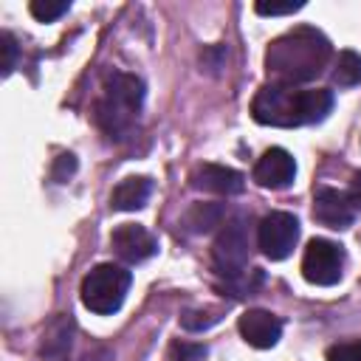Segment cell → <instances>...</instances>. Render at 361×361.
<instances>
[{
	"label": "cell",
	"instance_id": "9",
	"mask_svg": "<svg viewBox=\"0 0 361 361\" xmlns=\"http://www.w3.org/2000/svg\"><path fill=\"white\" fill-rule=\"evenodd\" d=\"M110 245L124 262H144L158 251V237L138 223H121L113 228Z\"/></svg>",
	"mask_w": 361,
	"mask_h": 361
},
{
	"label": "cell",
	"instance_id": "4",
	"mask_svg": "<svg viewBox=\"0 0 361 361\" xmlns=\"http://www.w3.org/2000/svg\"><path fill=\"white\" fill-rule=\"evenodd\" d=\"M248 254H251V223L248 217H231L220 226V234L214 237L212 245V259L214 271L226 276V282L237 290V296L245 293L248 282ZM251 285V282H248Z\"/></svg>",
	"mask_w": 361,
	"mask_h": 361
},
{
	"label": "cell",
	"instance_id": "7",
	"mask_svg": "<svg viewBox=\"0 0 361 361\" xmlns=\"http://www.w3.org/2000/svg\"><path fill=\"white\" fill-rule=\"evenodd\" d=\"M299 220L290 212H271L257 226V245L268 259H285L296 248Z\"/></svg>",
	"mask_w": 361,
	"mask_h": 361
},
{
	"label": "cell",
	"instance_id": "2",
	"mask_svg": "<svg viewBox=\"0 0 361 361\" xmlns=\"http://www.w3.org/2000/svg\"><path fill=\"white\" fill-rule=\"evenodd\" d=\"M333 110V93L327 87L296 90L293 85H262L251 102V116L265 127H302L316 124Z\"/></svg>",
	"mask_w": 361,
	"mask_h": 361
},
{
	"label": "cell",
	"instance_id": "22",
	"mask_svg": "<svg viewBox=\"0 0 361 361\" xmlns=\"http://www.w3.org/2000/svg\"><path fill=\"white\" fill-rule=\"evenodd\" d=\"M347 197H350V203H353V209H355V212H361V172H355V175H353V180H350V192H347Z\"/></svg>",
	"mask_w": 361,
	"mask_h": 361
},
{
	"label": "cell",
	"instance_id": "20",
	"mask_svg": "<svg viewBox=\"0 0 361 361\" xmlns=\"http://www.w3.org/2000/svg\"><path fill=\"white\" fill-rule=\"evenodd\" d=\"M299 8H305V3L299 0V3H257L254 6V11L257 14H262V17H282V14H293V11H299Z\"/></svg>",
	"mask_w": 361,
	"mask_h": 361
},
{
	"label": "cell",
	"instance_id": "16",
	"mask_svg": "<svg viewBox=\"0 0 361 361\" xmlns=\"http://www.w3.org/2000/svg\"><path fill=\"white\" fill-rule=\"evenodd\" d=\"M220 322V310L217 307H197V310H186L180 316V327L183 330H206L212 324Z\"/></svg>",
	"mask_w": 361,
	"mask_h": 361
},
{
	"label": "cell",
	"instance_id": "12",
	"mask_svg": "<svg viewBox=\"0 0 361 361\" xmlns=\"http://www.w3.org/2000/svg\"><path fill=\"white\" fill-rule=\"evenodd\" d=\"M237 327H240V336H243L251 347H257V350L274 347V344L279 341V336H282V322H279L274 313L259 310V307L245 310V313L240 316Z\"/></svg>",
	"mask_w": 361,
	"mask_h": 361
},
{
	"label": "cell",
	"instance_id": "19",
	"mask_svg": "<svg viewBox=\"0 0 361 361\" xmlns=\"http://www.w3.org/2000/svg\"><path fill=\"white\" fill-rule=\"evenodd\" d=\"M327 361H361V338L338 341L327 347Z\"/></svg>",
	"mask_w": 361,
	"mask_h": 361
},
{
	"label": "cell",
	"instance_id": "1",
	"mask_svg": "<svg viewBox=\"0 0 361 361\" xmlns=\"http://www.w3.org/2000/svg\"><path fill=\"white\" fill-rule=\"evenodd\" d=\"M330 39L313 25H296L276 37L265 51V71L276 85L316 79L330 62Z\"/></svg>",
	"mask_w": 361,
	"mask_h": 361
},
{
	"label": "cell",
	"instance_id": "18",
	"mask_svg": "<svg viewBox=\"0 0 361 361\" xmlns=\"http://www.w3.org/2000/svg\"><path fill=\"white\" fill-rule=\"evenodd\" d=\"M209 350L195 341H172L166 350V361H203Z\"/></svg>",
	"mask_w": 361,
	"mask_h": 361
},
{
	"label": "cell",
	"instance_id": "11",
	"mask_svg": "<svg viewBox=\"0 0 361 361\" xmlns=\"http://www.w3.org/2000/svg\"><path fill=\"white\" fill-rule=\"evenodd\" d=\"M189 180H192L195 189H203V192H212V195H226V197L243 192V186H245L243 172H237L231 166H223V164H200V166L192 169Z\"/></svg>",
	"mask_w": 361,
	"mask_h": 361
},
{
	"label": "cell",
	"instance_id": "17",
	"mask_svg": "<svg viewBox=\"0 0 361 361\" xmlns=\"http://www.w3.org/2000/svg\"><path fill=\"white\" fill-rule=\"evenodd\" d=\"M28 8H31V14H34L39 23H54V20H59L62 14H68L71 3H68V0H34Z\"/></svg>",
	"mask_w": 361,
	"mask_h": 361
},
{
	"label": "cell",
	"instance_id": "13",
	"mask_svg": "<svg viewBox=\"0 0 361 361\" xmlns=\"http://www.w3.org/2000/svg\"><path fill=\"white\" fill-rule=\"evenodd\" d=\"M149 192H152V180L149 178L130 175V178L116 183V189L110 195V206L116 212H135V209H141L149 200Z\"/></svg>",
	"mask_w": 361,
	"mask_h": 361
},
{
	"label": "cell",
	"instance_id": "15",
	"mask_svg": "<svg viewBox=\"0 0 361 361\" xmlns=\"http://www.w3.org/2000/svg\"><path fill=\"white\" fill-rule=\"evenodd\" d=\"M220 217H223V209L217 203H197L186 214V223L192 231H209L212 226H223Z\"/></svg>",
	"mask_w": 361,
	"mask_h": 361
},
{
	"label": "cell",
	"instance_id": "21",
	"mask_svg": "<svg viewBox=\"0 0 361 361\" xmlns=\"http://www.w3.org/2000/svg\"><path fill=\"white\" fill-rule=\"evenodd\" d=\"M3 51H6V59H3V76H8L11 71H14V65H17V42H14V37L6 31L3 37Z\"/></svg>",
	"mask_w": 361,
	"mask_h": 361
},
{
	"label": "cell",
	"instance_id": "8",
	"mask_svg": "<svg viewBox=\"0 0 361 361\" xmlns=\"http://www.w3.org/2000/svg\"><path fill=\"white\" fill-rule=\"evenodd\" d=\"M355 217V209L347 197V192H338L333 186H316L313 189V220L327 228H350Z\"/></svg>",
	"mask_w": 361,
	"mask_h": 361
},
{
	"label": "cell",
	"instance_id": "6",
	"mask_svg": "<svg viewBox=\"0 0 361 361\" xmlns=\"http://www.w3.org/2000/svg\"><path fill=\"white\" fill-rule=\"evenodd\" d=\"M341 274H344V248L324 237L310 240L302 254V276L310 285L330 288L341 279Z\"/></svg>",
	"mask_w": 361,
	"mask_h": 361
},
{
	"label": "cell",
	"instance_id": "10",
	"mask_svg": "<svg viewBox=\"0 0 361 361\" xmlns=\"http://www.w3.org/2000/svg\"><path fill=\"white\" fill-rule=\"evenodd\" d=\"M293 178H296V161L282 147L265 149L254 166V180L262 189H288L293 183Z\"/></svg>",
	"mask_w": 361,
	"mask_h": 361
},
{
	"label": "cell",
	"instance_id": "14",
	"mask_svg": "<svg viewBox=\"0 0 361 361\" xmlns=\"http://www.w3.org/2000/svg\"><path fill=\"white\" fill-rule=\"evenodd\" d=\"M333 85H338V87L361 85V54H355V51L338 54V62L333 68Z\"/></svg>",
	"mask_w": 361,
	"mask_h": 361
},
{
	"label": "cell",
	"instance_id": "3",
	"mask_svg": "<svg viewBox=\"0 0 361 361\" xmlns=\"http://www.w3.org/2000/svg\"><path fill=\"white\" fill-rule=\"evenodd\" d=\"M144 104V82L135 73L113 71L104 76L102 99L96 102V121L113 141L133 135L138 113Z\"/></svg>",
	"mask_w": 361,
	"mask_h": 361
},
{
	"label": "cell",
	"instance_id": "5",
	"mask_svg": "<svg viewBox=\"0 0 361 361\" xmlns=\"http://www.w3.org/2000/svg\"><path fill=\"white\" fill-rule=\"evenodd\" d=\"M130 282H133V276H130L127 268L113 265V262H102V265L90 268L85 274V279H82V288H79L82 305L90 313L110 316V313H116L124 305Z\"/></svg>",
	"mask_w": 361,
	"mask_h": 361
}]
</instances>
